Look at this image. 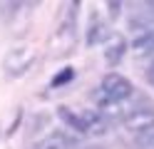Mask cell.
<instances>
[{"instance_id": "6da1fadb", "label": "cell", "mask_w": 154, "mask_h": 149, "mask_svg": "<svg viewBox=\"0 0 154 149\" xmlns=\"http://www.w3.org/2000/svg\"><path fill=\"white\" fill-rule=\"evenodd\" d=\"M80 8L77 3L67 5V13L62 15L60 25H57L55 35H52V55H70V50L75 47L77 40V13L75 10Z\"/></svg>"}, {"instance_id": "7a4b0ae2", "label": "cell", "mask_w": 154, "mask_h": 149, "mask_svg": "<svg viewBox=\"0 0 154 149\" xmlns=\"http://www.w3.org/2000/svg\"><path fill=\"white\" fill-rule=\"evenodd\" d=\"M122 122L124 127L129 129V132L134 134H147L154 129V104L149 102V99H139L137 104H132L127 112L122 114Z\"/></svg>"}, {"instance_id": "3957f363", "label": "cell", "mask_w": 154, "mask_h": 149, "mask_svg": "<svg viewBox=\"0 0 154 149\" xmlns=\"http://www.w3.org/2000/svg\"><path fill=\"white\" fill-rule=\"evenodd\" d=\"M132 92H134V85L124 75H117V72L104 75L102 82H100V95L107 97L109 102H114V104H122L124 99H129Z\"/></svg>"}, {"instance_id": "277c9868", "label": "cell", "mask_w": 154, "mask_h": 149, "mask_svg": "<svg viewBox=\"0 0 154 149\" xmlns=\"http://www.w3.org/2000/svg\"><path fill=\"white\" fill-rule=\"evenodd\" d=\"M35 57H37V52H35L32 45H17V47H13L10 52L5 55L3 67H5L8 75L17 77V75H23V72H27V70L32 67Z\"/></svg>"}, {"instance_id": "5b68a950", "label": "cell", "mask_w": 154, "mask_h": 149, "mask_svg": "<svg viewBox=\"0 0 154 149\" xmlns=\"http://www.w3.org/2000/svg\"><path fill=\"white\" fill-rule=\"evenodd\" d=\"M124 50H127V42H124V37L122 35H117V33H112L109 35V40L104 42V60H107L109 65H117L119 60L124 57Z\"/></svg>"}, {"instance_id": "8992f818", "label": "cell", "mask_w": 154, "mask_h": 149, "mask_svg": "<svg viewBox=\"0 0 154 149\" xmlns=\"http://www.w3.org/2000/svg\"><path fill=\"white\" fill-rule=\"evenodd\" d=\"M82 124H85V134H104L107 132V119L94 109H82Z\"/></svg>"}, {"instance_id": "52a82bcc", "label": "cell", "mask_w": 154, "mask_h": 149, "mask_svg": "<svg viewBox=\"0 0 154 149\" xmlns=\"http://www.w3.org/2000/svg\"><path fill=\"white\" fill-rule=\"evenodd\" d=\"M35 149H70V139H67L65 134H47L45 139H40V142L35 144Z\"/></svg>"}, {"instance_id": "ba28073f", "label": "cell", "mask_w": 154, "mask_h": 149, "mask_svg": "<svg viewBox=\"0 0 154 149\" xmlns=\"http://www.w3.org/2000/svg\"><path fill=\"white\" fill-rule=\"evenodd\" d=\"M72 77H75V70H72V67H65V70H60V72L52 77V87H62V85L70 82Z\"/></svg>"}, {"instance_id": "9c48e42d", "label": "cell", "mask_w": 154, "mask_h": 149, "mask_svg": "<svg viewBox=\"0 0 154 149\" xmlns=\"http://www.w3.org/2000/svg\"><path fill=\"white\" fill-rule=\"evenodd\" d=\"M134 149H154V129L147 134H139L134 142Z\"/></svg>"}, {"instance_id": "30bf717a", "label": "cell", "mask_w": 154, "mask_h": 149, "mask_svg": "<svg viewBox=\"0 0 154 149\" xmlns=\"http://www.w3.org/2000/svg\"><path fill=\"white\" fill-rule=\"evenodd\" d=\"M107 8H109V10H112V13H109V15H112V17H117V15H119V10H122V5H119V3H109V5H107Z\"/></svg>"}, {"instance_id": "8fae6325", "label": "cell", "mask_w": 154, "mask_h": 149, "mask_svg": "<svg viewBox=\"0 0 154 149\" xmlns=\"http://www.w3.org/2000/svg\"><path fill=\"white\" fill-rule=\"evenodd\" d=\"M147 79L154 85V65H149V70H147Z\"/></svg>"}]
</instances>
